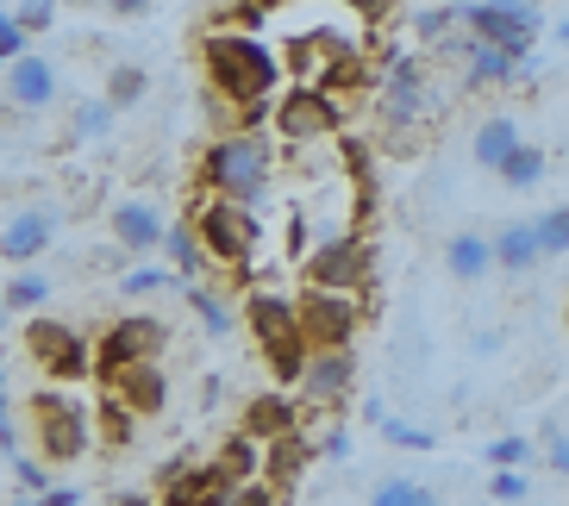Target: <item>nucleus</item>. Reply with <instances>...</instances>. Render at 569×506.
Masks as SVG:
<instances>
[{
	"label": "nucleus",
	"mask_w": 569,
	"mask_h": 506,
	"mask_svg": "<svg viewBox=\"0 0 569 506\" xmlns=\"http://www.w3.org/2000/svg\"><path fill=\"white\" fill-rule=\"evenodd\" d=\"M13 475H19V488H26V494H44V488H51V463H44V456L13 451Z\"/></svg>",
	"instance_id": "obj_36"
},
{
	"label": "nucleus",
	"mask_w": 569,
	"mask_h": 506,
	"mask_svg": "<svg viewBox=\"0 0 569 506\" xmlns=\"http://www.w3.org/2000/svg\"><path fill=\"white\" fill-rule=\"evenodd\" d=\"M169 351V325L157 313H119L101 337H94V382L132 370V363H157Z\"/></svg>",
	"instance_id": "obj_11"
},
{
	"label": "nucleus",
	"mask_w": 569,
	"mask_h": 506,
	"mask_svg": "<svg viewBox=\"0 0 569 506\" xmlns=\"http://www.w3.org/2000/svg\"><path fill=\"white\" fill-rule=\"evenodd\" d=\"M119 506H157L151 494H119Z\"/></svg>",
	"instance_id": "obj_44"
},
{
	"label": "nucleus",
	"mask_w": 569,
	"mask_h": 506,
	"mask_svg": "<svg viewBox=\"0 0 569 506\" xmlns=\"http://www.w3.org/2000/svg\"><path fill=\"white\" fill-rule=\"evenodd\" d=\"M7 320H13V306H7V294H0V332H7Z\"/></svg>",
	"instance_id": "obj_47"
},
{
	"label": "nucleus",
	"mask_w": 569,
	"mask_h": 506,
	"mask_svg": "<svg viewBox=\"0 0 569 506\" xmlns=\"http://www.w3.org/2000/svg\"><path fill=\"white\" fill-rule=\"evenodd\" d=\"M194 232H201V244H207V256H213L219 270H232L238 282L251 287V275H257V263H263V220H257V206H244V201H219V194H207V201H194Z\"/></svg>",
	"instance_id": "obj_4"
},
{
	"label": "nucleus",
	"mask_w": 569,
	"mask_h": 506,
	"mask_svg": "<svg viewBox=\"0 0 569 506\" xmlns=\"http://www.w3.org/2000/svg\"><path fill=\"white\" fill-rule=\"evenodd\" d=\"M244 325H251V344L263 351V370L276 375V388H295L301 370H307V356H313V344H307V332H301L295 294L251 282L244 287Z\"/></svg>",
	"instance_id": "obj_3"
},
{
	"label": "nucleus",
	"mask_w": 569,
	"mask_h": 506,
	"mask_svg": "<svg viewBox=\"0 0 569 506\" xmlns=\"http://www.w3.org/2000/svg\"><path fill=\"white\" fill-rule=\"evenodd\" d=\"M0 294H7L13 313H44V301H51V275H44V270H19Z\"/></svg>",
	"instance_id": "obj_29"
},
{
	"label": "nucleus",
	"mask_w": 569,
	"mask_h": 506,
	"mask_svg": "<svg viewBox=\"0 0 569 506\" xmlns=\"http://www.w3.org/2000/svg\"><path fill=\"white\" fill-rule=\"evenodd\" d=\"M263 7H269V13H276V7H288V0H263Z\"/></svg>",
	"instance_id": "obj_50"
},
{
	"label": "nucleus",
	"mask_w": 569,
	"mask_h": 506,
	"mask_svg": "<svg viewBox=\"0 0 569 506\" xmlns=\"http://www.w3.org/2000/svg\"><path fill=\"white\" fill-rule=\"evenodd\" d=\"M38 506H82V494H76V488H44V494H38Z\"/></svg>",
	"instance_id": "obj_42"
},
{
	"label": "nucleus",
	"mask_w": 569,
	"mask_h": 506,
	"mask_svg": "<svg viewBox=\"0 0 569 506\" xmlns=\"http://www.w3.org/2000/svg\"><path fill=\"white\" fill-rule=\"evenodd\" d=\"M101 7H107L113 19H151V13H157V0H101Z\"/></svg>",
	"instance_id": "obj_40"
},
{
	"label": "nucleus",
	"mask_w": 569,
	"mask_h": 506,
	"mask_svg": "<svg viewBox=\"0 0 569 506\" xmlns=\"http://www.w3.org/2000/svg\"><path fill=\"white\" fill-rule=\"evenodd\" d=\"M532 225H538V244H545V256H569V201L545 206Z\"/></svg>",
	"instance_id": "obj_33"
},
{
	"label": "nucleus",
	"mask_w": 569,
	"mask_h": 506,
	"mask_svg": "<svg viewBox=\"0 0 569 506\" xmlns=\"http://www.w3.org/2000/svg\"><path fill=\"white\" fill-rule=\"evenodd\" d=\"M351 19H363V26H382V19H395L401 13V0H338Z\"/></svg>",
	"instance_id": "obj_38"
},
{
	"label": "nucleus",
	"mask_w": 569,
	"mask_h": 506,
	"mask_svg": "<svg viewBox=\"0 0 569 506\" xmlns=\"http://www.w3.org/2000/svg\"><path fill=\"white\" fill-rule=\"evenodd\" d=\"M101 94L119 107V113H132V107L151 101V69H144V63H113V69H107V88H101Z\"/></svg>",
	"instance_id": "obj_24"
},
{
	"label": "nucleus",
	"mask_w": 569,
	"mask_h": 506,
	"mask_svg": "<svg viewBox=\"0 0 569 506\" xmlns=\"http://www.w3.org/2000/svg\"><path fill=\"white\" fill-rule=\"evenodd\" d=\"M188 306H194V320L207 325L213 337H226L232 332V313H226V301H219L213 287H201V282H188Z\"/></svg>",
	"instance_id": "obj_32"
},
{
	"label": "nucleus",
	"mask_w": 569,
	"mask_h": 506,
	"mask_svg": "<svg viewBox=\"0 0 569 506\" xmlns=\"http://www.w3.org/2000/svg\"><path fill=\"white\" fill-rule=\"evenodd\" d=\"M76 7H101V0H76Z\"/></svg>",
	"instance_id": "obj_51"
},
{
	"label": "nucleus",
	"mask_w": 569,
	"mask_h": 506,
	"mask_svg": "<svg viewBox=\"0 0 569 506\" xmlns=\"http://www.w3.org/2000/svg\"><path fill=\"white\" fill-rule=\"evenodd\" d=\"M526 494H532V482L519 469H495V482H488V500H501V506H519Z\"/></svg>",
	"instance_id": "obj_37"
},
{
	"label": "nucleus",
	"mask_w": 569,
	"mask_h": 506,
	"mask_svg": "<svg viewBox=\"0 0 569 506\" xmlns=\"http://www.w3.org/2000/svg\"><path fill=\"white\" fill-rule=\"evenodd\" d=\"M545 456H551V475H563V482H569V438H551V451H545Z\"/></svg>",
	"instance_id": "obj_41"
},
{
	"label": "nucleus",
	"mask_w": 569,
	"mask_h": 506,
	"mask_svg": "<svg viewBox=\"0 0 569 506\" xmlns=\"http://www.w3.org/2000/svg\"><path fill=\"white\" fill-rule=\"evenodd\" d=\"M13 26H19V19H13V13H7V7H0V38L13 32Z\"/></svg>",
	"instance_id": "obj_46"
},
{
	"label": "nucleus",
	"mask_w": 569,
	"mask_h": 506,
	"mask_svg": "<svg viewBox=\"0 0 569 506\" xmlns=\"http://www.w3.org/2000/svg\"><path fill=\"white\" fill-rule=\"evenodd\" d=\"M557 38H563V44H569V13H563V26H557Z\"/></svg>",
	"instance_id": "obj_48"
},
{
	"label": "nucleus",
	"mask_w": 569,
	"mask_h": 506,
	"mask_svg": "<svg viewBox=\"0 0 569 506\" xmlns=\"http://www.w3.org/2000/svg\"><path fill=\"white\" fill-rule=\"evenodd\" d=\"M101 388L119 394V401L132 406L138 419H157V413L169 406V375H163V363H132V370L107 375Z\"/></svg>",
	"instance_id": "obj_17"
},
{
	"label": "nucleus",
	"mask_w": 569,
	"mask_h": 506,
	"mask_svg": "<svg viewBox=\"0 0 569 506\" xmlns=\"http://www.w3.org/2000/svg\"><path fill=\"white\" fill-rule=\"evenodd\" d=\"M513 151H519V119L513 113H488L482 125H476V138H469V156L482 169H501Z\"/></svg>",
	"instance_id": "obj_21"
},
{
	"label": "nucleus",
	"mask_w": 569,
	"mask_h": 506,
	"mask_svg": "<svg viewBox=\"0 0 569 506\" xmlns=\"http://www.w3.org/2000/svg\"><path fill=\"white\" fill-rule=\"evenodd\" d=\"M482 456H488V469H526V463H532V438L507 432V438H495Z\"/></svg>",
	"instance_id": "obj_35"
},
{
	"label": "nucleus",
	"mask_w": 569,
	"mask_h": 506,
	"mask_svg": "<svg viewBox=\"0 0 569 506\" xmlns=\"http://www.w3.org/2000/svg\"><path fill=\"white\" fill-rule=\"evenodd\" d=\"M545 169H551V151L545 144H532V138H519V151L507 156L495 175H501V188H513V194H526V188H538L545 182Z\"/></svg>",
	"instance_id": "obj_22"
},
{
	"label": "nucleus",
	"mask_w": 569,
	"mask_h": 506,
	"mask_svg": "<svg viewBox=\"0 0 569 506\" xmlns=\"http://www.w3.org/2000/svg\"><path fill=\"white\" fill-rule=\"evenodd\" d=\"M0 94H7V107H13V113H51L57 94H63L57 63H51V57H38V51H26L19 63L0 69Z\"/></svg>",
	"instance_id": "obj_14"
},
{
	"label": "nucleus",
	"mask_w": 569,
	"mask_h": 506,
	"mask_svg": "<svg viewBox=\"0 0 569 506\" xmlns=\"http://www.w3.org/2000/svg\"><path fill=\"white\" fill-rule=\"evenodd\" d=\"M51 237H57V206H19L13 220L0 225V256L32 270L38 256L51 251Z\"/></svg>",
	"instance_id": "obj_15"
},
{
	"label": "nucleus",
	"mask_w": 569,
	"mask_h": 506,
	"mask_svg": "<svg viewBox=\"0 0 569 506\" xmlns=\"http://www.w3.org/2000/svg\"><path fill=\"white\" fill-rule=\"evenodd\" d=\"M107 232H113L119 256H151V251H163L169 225H163V213H157V201H144V194H119V201L107 206Z\"/></svg>",
	"instance_id": "obj_13"
},
{
	"label": "nucleus",
	"mask_w": 569,
	"mask_h": 506,
	"mask_svg": "<svg viewBox=\"0 0 569 506\" xmlns=\"http://www.w3.org/2000/svg\"><path fill=\"white\" fill-rule=\"evenodd\" d=\"M26 356L51 375L57 388H69V382H94V344H88L76 325H63V320L32 313V320H26Z\"/></svg>",
	"instance_id": "obj_10"
},
{
	"label": "nucleus",
	"mask_w": 569,
	"mask_h": 506,
	"mask_svg": "<svg viewBox=\"0 0 569 506\" xmlns=\"http://www.w3.org/2000/svg\"><path fill=\"white\" fill-rule=\"evenodd\" d=\"M163 251H169V270L182 275V282H194V275L213 263L207 256V244H201V232H194V220H182V225H169V237H163Z\"/></svg>",
	"instance_id": "obj_23"
},
{
	"label": "nucleus",
	"mask_w": 569,
	"mask_h": 506,
	"mask_svg": "<svg viewBox=\"0 0 569 506\" xmlns=\"http://www.w3.org/2000/svg\"><path fill=\"white\" fill-rule=\"evenodd\" d=\"M113 113L119 107L107 101V94H88V101L69 107V144H94V138L113 132Z\"/></svg>",
	"instance_id": "obj_25"
},
{
	"label": "nucleus",
	"mask_w": 569,
	"mask_h": 506,
	"mask_svg": "<svg viewBox=\"0 0 569 506\" xmlns=\"http://www.w3.org/2000/svg\"><path fill=\"white\" fill-rule=\"evenodd\" d=\"M457 19H463L469 38H482V44H495L507 57H532L538 32H545V19L526 0H457Z\"/></svg>",
	"instance_id": "obj_9"
},
{
	"label": "nucleus",
	"mask_w": 569,
	"mask_h": 506,
	"mask_svg": "<svg viewBox=\"0 0 569 506\" xmlns=\"http://www.w3.org/2000/svg\"><path fill=\"white\" fill-rule=\"evenodd\" d=\"M313 463H319V444L307 438V425H295L288 438H276V444H263V475L276 482L282 494H295L313 475Z\"/></svg>",
	"instance_id": "obj_18"
},
{
	"label": "nucleus",
	"mask_w": 569,
	"mask_h": 506,
	"mask_svg": "<svg viewBox=\"0 0 569 506\" xmlns=\"http://www.w3.org/2000/svg\"><path fill=\"white\" fill-rule=\"evenodd\" d=\"M201 75L213 88L219 101L238 107V132H263L269 119H276V94H282V57L276 44L257 32H232V26H219V32L201 38Z\"/></svg>",
	"instance_id": "obj_1"
},
{
	"label": "nucleus",
	"mask_w": 569,
	"mask_h": 506,
	"mask_svg": "<svg viewBox=\"0 0 569 506\" xmlns=\"http://www.w3.org/2000/svg\"><path fill=\"white\" fill-rule=\"evenodd\" d=\"M369 506H445V500H438V488H426L413 475H382L369 488Z\"/></svg>",
	"instance_id": "obj_28"
},
{
	"label": "nucleus",
	"mask_w": 569,
	"mask_h": 506,
	"mask_svg": "<svg viewBox=\"0 0 569 506\" xmlns=\"http://www.w3.org/2000/svg\"><path fill=\"white\" fill-rule=\"evenodd\" d=\"M307 287H338V294H376V244L369 232H332L319 237L301 263Z\"/></svg>",
	"instance_id": "obj_7"
},
{
	"label": "nucleus",
	"mask_w": 569,
	"mask_h": 506,
	"mask_svg": "<svg viewBox=\"0 0 569 506\" xmlns=\"http://www.w3.org/2000/svg\"><path fill=\"white\" fill-rule=\"evenodd\" d=\"M295 306H301V332H307L313 351H351L363 320H369V294H338V287H307L301 282Z\"/></svg>",
	"instance_id": "obj_8"
},
{
	"label": "nucleus",
	"mask_w": 569,
	"mask_h": 506,
	"mask_svg": "<svg viewBox=\"0 0 569 506\" xmlns=\"http://www.w3.org/2000/svg\"><path fill=\"white\" fill-rule=\"evenodd\" d=\"M269 132L282 151H307V144H326V138H345V107L332 101L326 82H295L288 94H276V119Z\"/></svg>",
	"instance_id": "obj_6"
},
{
	"label": "nucleus",
	"mask_w": 569,
	"mask_h": 506,
	"mask_svg": "<svg viewBox=\"0 0 569 506\" xmlns=\"http://www.w3.org/2000/svg\"><path fill=\"white\" fill-rule=\"evenodd\" d=\"M445 270H451V282H482V275H495V237L457 232L445 244Z\"/></svg>",
	"instance_id": "obj_20"
},
{
	"label": "nucleus",
	"mask_w": 569,
	"mask_h": 506,
	"mask_svg": "<svg viewBox=\"0 0 569 506\" xmlns=\"http://www.w3.org/2000/svg\"><path fill=\"white\" fill-rule=\"evenodd\" d=\"M201 506H238V482H232L226 494H213V500H201Z\"/></svg>",
	"instance_id": "obj_43"
},
{
	"label": "nucleus",
	"mask_w": 569,
	"mask_h": 506,
	"mask_svg": "<svg viewBox=\"0 0 569 506\" xmlns=\"http://www.w3.org/2000/svg\"><path fill=\"white\" fill-rule=\"evenodd\" d=\"M94 432H101L107 451H126V444H132V432H138V413L119 401V394L101 388V406H94Z\"/></svg>",
	"instance_id": "obj_27"
},
{
	"label": "nucleus",
	"mask_w": 569,
	"mask_h": 506,
	"mask_svg": "<svg viewBox=\"0 0 569 506\" xmlns=\"http://www.w3.org/2000/svg\"><path fill=\"white\" fill-rule=\"evenodd\" d=\"M13 506H38V494H26V500H13Z\"/></svg>",
	"instance_id": "obj_49"
},
{
	"label": "nucleus",
	"mask_w": 569,
	"mask_h": 506,
	"mask_svg": "<svg viewBox=\"0 0 569 506\" xmlns=\"http://www.w3.org/2000/svg\"><path fill=\"white\" fill-rule=\"evenodd\" d=\"M194 188L219 194V201H244L263 206L276 188V138L263 132H219L194 156Z\"/></svg>",
	"instance_id": "obj_2"
},
{
	"label": "nucleus",
	"mask_w": 569,
	"mask_h": 506,
	"mask_svg": "<svg viewBox=\"0 0 569 506\" xmlns=\"http://www.w3.org/2000/svg\"><path fill=\"white\" fill-rule=\"evenodd\" d=\"M7 406L13 401H7V363H0V419H7Z\"/></svg>",
	"instance_id": "obj_45"
},
{
	"label": "nucleus",
	"mask_w": 569,
	"mask_h": 506,
	"mask_svg": "<svg viewBox=\"0 0 569 506\" xmlns=\"http://www.w3.org/2000/svg\"><path fill=\"white\" fill-rule=\"evenodd\" d=\"M545 263V244H538V225L532 220H513L495 232V270L501 275H526Z\"/></svg>",
	"instance_id": "obj_19"
},
{
	"label": "nucleus",
	"mask_w": 569,
	"mask_h": 506,
	"mask_svg": "<svg viewBox=\"0 0 569 506\" xmlns=\"http://www.w3.org/2000/svg\"><path fill=\"white\" fill-rule=\"evenodd\" d=\"M376 432H382V438L395 444V451H438V438L426 432V425H413V419H395V413H388V419L376 425Z\"/></svg>",
	"instance_id": "obj_34"
},
{
	"label": "nucleus",
	"mask_w": 569,
	"mask_h": 506,
	"mask_svg": "<svg viewBox=\"0 0 569 506\" xmlns=\"http://www.w3.org/2000/svg\"><path fill=\"white\" fill-rule=\"evenodd\" d=\"M357 394V351H313L307 356L301 382H295V401L307 413H326V406H351Z\"/></svg>",
	"instance_id": "obj_12"
},
{
	"label": "nucleus",
	"mask_w": 569,
	"mask_h": 506,
	"mask_svg": "<svg viewBox=\"0 0 569 506\" xmlns=\"http://www.w3.org/2000/svg\"><path fill=\"white\" fill-rule=\"evenodd\" d=\"M301 419H307V406L295 401V394H288V388H269V394H251V401H244V419H238V432H251L257 444H276V438H288Z\"/></svg>",
	"instance_id": "obj_16"
},
{
	"label": "nucleus",
	"mask_w": 569,
	"mask_h": 506,
	"mask_svg": "<svg viewBox=\"0 0 569 506\" xmlns=\"http://www.w3.org/2000/svg\"><path fill=\"white\" fill-rule=\"evenodd\" d=\"M463 19H457V0L451 7H426V13H413V38H419V51H438L445 38L457 32Z\"/></svg>",
	"instance_id": "obj_30"
},
{
	"label": "nucleus",
	"mask_w": 569,
	"mask_h": 506,
	"mask_svg": "<svg viewBox=\"0 0 569 506\" xmlns=\"http://www.w3.org/2000/svg\"><path fill=\"white\" fill-rule=\"evenodd\" d=\"M176 282H182V275L163 270V263H138V270L119 275V294H126V301H144V294H163V287H176Z\"/></svg>",
	"instance_id": "obj_31"
},
{
	"label": "nucleus",
	"mask_w": 569,
	"mask_h": 506,
	"mask_svg": "<svg viewBox=\"0 0 569 506\" xmlns=\"http://www.w3.org/2000/svg\"><path fill=\"white\" fill-rule=\"evenodd\" d=\"M26 419H32V451L44 463H82L94 451V413H88V401H76L57 382L26 401Z\"/></svg>",
	"instance_id": "obj_5"
},
{
	"label": "nucleus",
	"mask_w": 569,
	"mask_h": 506,
	"mask_svg": "<svg viewBox=\"0 0 569 506\" xmlns=\"http://www.w3.org/2000/svg\"><path fill=\"white\" fill-rule=\"evenodd\" d=\"M213 463L232 475V482H257V475H263V444H257L251 432H232V438L213 451Z\"/></svg>",
	"instance_id": "obj_26"
},
{
	"label": "nucleus",
	"mask_w": 569,
	"mask_h": 506,
	"mask_svg": "<svg viewBox=\"0 0 569 506\" xmlns=\"http://www.w3.org/2000/svg\"><path fill=\"white\" fill-rule=\"evenodd\" d=\"M19 26H26V32H51V19H57V0H26V7H19Z\"/></svg>",
	"instance_id": "obj_39"
}]
</instances>
